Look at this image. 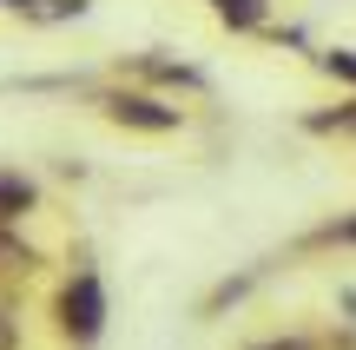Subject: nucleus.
<instances>
[{
	"instance_id": "1",
	"label": "nucleus",
	"mask_w": 356,
	"mask_h": 350,
	"mask_svg": "<svg viewBox=\"0 0 356 350\" xmlns=\"http://www.w3.org/2000/svg\"><path fill=\"white\" fill-rule=\"evenodd\" d=\"M86 106L106 119V126L139 132V139H172V132L185 126V106H178V100H165V93H145V86H132V79H106V86H92Z\"/></svg>"
},
{
	"instance_id": "2",
	"label": "nucleus",
	"mask_w": 356,
	"mask_h": 350,
	"mask_svg": "<svg viewBox=\"0 0 356 350\" xmlns=\"http://www.w3.org/2000/svg\"><path fill=\"white\" fill-rule=\"evenodd\" d=\"M53 331H60V344H73V350H92L106 337V285H99L92 264L66 271L60 298H53Z\"/></svg>"
},
{
	"instance_id": "3",
	"label": "nucleus",
	"mask_w": 356,
	"mask_h": 350,
	"mask_svg": "<svg viewBox=\"0 0 356 350\" xmlns=\"http://www.w3.org/2000/svg\"><path fill=\"white\" fill-rule=\"evenodd\" d=\"M113 79H132V86H145V93H165V100H178V93H185V100H204V93H211V73L178 60V53H132V60L113 66Z\"/></svg>"
},
{
	"instance_id": "4",
	"label": "nucleus",
	"mask_w": 356,
	"mask_h": 350,
	"mask_svg": "<svg viewBox=\"0 0 356 350\" xmlns=\"http://www.w3.org/2000/svg\"><path fill=\"white\" fill-rule=\"evenodd\" d=\"M317 251H356V205L323 218V225H310L304 238H291V258H317Z\"/></svg>"
},
{
	"instance_id": "5",
	"label": "nucleus",
	"mask_w": 356,
	"mask_h": 350,
	"mask_svg": "<svg viewBox=\"0 0 356 350\" xmlns=\"http://www.w3.org/2000/svg\"><path fill=\"white\" fill-rule=\"evenodd\" d=\"M40 212V185L26 179V172L0 166V225H26Z\"/></svg>"
},
{
	"instance_id": "6",
	"label": "nucleus",
	"mask_w": 356,
	"mask_h": 350,
	"mask_svg": "<svg viewBox=\"0 0 356 350\" xmlns=\"http://www.w3.org/2000/svg\"><path fill=\"white\" fill-rule=\"evenodd\" d=\"M204 7L225 33H264L270 26V0H204Z\"/></svg>"
},
{
	"instance_id": "7",
	"label": "nucleus",
	"mask_w": 356,
	"mask_h": 350,
	"mask_svg": "<svg viewBox=\"0 0 356 350\" xmlns=\"http://www.w3.org/2000/svg\"><path fill=\"white\" fill-rule=\"evenodd\" d=\"M297 126L310 132V139H356V93L337 106H317V113H304Z\"/></svg>"
},
{
	"instance_id": "8",
	"label": "nucleus",
	"mask_w": 356,
	"mask_h": 350,
	"mask_svg": "<svg viewBox=\"0 0 356 350\" xmlns=\"http://www.w3.org/2000/svg\"><path fill=\"white\" fill-rule=\"evenodd\" d=\"M310 66H317L323 79H337V86L356 93V47H310Z\"/></svg>"
},
{
	"instance_id": "9",
	"label": "nucleus",
	"mask_w": 356,
	"mask_h": 350,
	"mask_svg": "<svg viewBox=\"0 0 356 350\" xmlns=\"http://www.w3.org/2000/svg\"><path fill=\"white\" fill-rule=\"evenodd\" d=\"M0 350H20V311L0 298Z\"/></svg>"
},
{
	"instance_id": "10",
	"label": "nucleus",
	"mask_w": 356,
	"mask_h": 350,
	"mask_svg": "<svg viewBox=\"0 0 356 350\" xmlns=\"http://www.w3.org/2000/svg\"><path fill=\"white\" fill-rule=\"evenodd\" d=\"M251 350H317V337H304V331H284V337H264Z\"/></svg>"
},
{
	"instance_id": "11",
	"label": "nucleus",
	"mask_w": 356,
	"mask_h": 350,
	"mask_svg": "<svg viewBox=\"0 0 356 350\" xmlns=\"http://www.w3.org/2000/svg\"><path fill=\"white\" fill-rule=\"evenodd\" d=\"M0 13H20V20H47V0H0Z\"/></svg>"
}]
</instances>
